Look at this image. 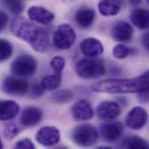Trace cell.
<instances>
[{
	"mask_svg": "<svg viewBox=\"0 0 149 149\" xmlns=\"http://www.w3.org/2000/svg\"><path fill=\"white\" fill-rule=\"evenodd\" d=\"M96 93L107 94H133L139 93V98L143 102L149 100V71L134 79H109L91 86Z\"/></svg>",
	"mask_w": 149,
	"mask_h": 149,
	"instance_id": "6da1fadb",
	"label": "cell"
},
{
	"mask_svg": "<svg viewBox=\"0 0 149 149\" xmlns=\"http://www.w3.org/2000/svg\"><path fill=\"white\" fill-rule=\"evenodd\" d=\"M10 31L14 36L27 42L37 52H45L49 47V35L36 24L23 19H14L10 23Z\"/></svg>",
	"mask_w": 149,
	"mask_h": 149,
	"instance_id": "7a4b0ae2",
	"label": "cell"
},
{
	"mask_svg": "<svg viewBox=\"0 0 149 149\" xmlns=\"http://www.w3.org/2000/svg\"><path fill=\"white\" fill-rule=\"evenodd\" d=\"M76 74L83 79H96L105 73V66L102 60L94 58L81 59L75 66Z\"/></svg>",
	"mask_w": 149,
	"mask_h": 149,
	"instance_id": "3957f363",
	"label": "cell"
},
{
	"mask_svg": "<svg viewBox=\"0 0 149 149\" xmlns=\"http://www.w3.org/2000/svg\"><path fill=\"white\" fill-rule=\"evenodd\" d=\"M72 139L76 145L82 147H90L98 140V133L93 125L83 124L75 127L72 133Z\"/></svg>",
	"mask_w": 149,
	"mask_h": 149,
	"instance_id": "277c9868",
	"label": "cell"
},
{
	"mask_svg": "<svg viewBox=\"0 0 149 149\" xmlns=\"http://www.w3.org/2000/svg\"><path fill=\"white\" fill-rule=\"evenodd\" d=\"M37 70V61L33 56L22 54L12 64V73L20 77L31 76Z\"/></svg>",
	"mask_w": 149,
	"mask_h": 149,
	"instance_id": "5b68a950",
	"label": "cell"
},
{
	"mask_svg": "<svg viewBox=\"0 0 149 149\" xmlns=\"http://www.w3.org/2000/svg\"><path fill=\"white\" fill-rule=\"evenodd\" d=\"M76 38L74 29L72 26L65 23L57 28V30L53 34V44L56 47L60 50H67L73 46Z\"/></svg>",
	"mask_w": 149,
	"mask_h": 149,
	"instance_id": "8992f818",
	"label": "cell"
},
{
	"mask_svg": "<svg viewBox=\"0 0 149 149\" xmlns=\"http://www.w3.org/2000/svg\"><path fill=\"white\" fill-rule=\"evenodd\" d=\"M2 89L6 94L23 96L29 91V83L20 76H7L3 81Z\"/></svg>",
	"mask_w": 149,
	"mask_h": 149,
	"instance_id": "52a82bcc",
	"label": "cell"
},
{
	"mask_svg": "<svg viewBox=\"0 0 149 149\" xmlns=\"http://www.w3.org/2000/svg\"><path fill=\"white\" fill-rule=\"evenodd\" d=\"M148 120V113L141 107H134L126 117V125L131 130H141Z\"/></svg>",
	"mask_w": 149,
	"mask_h": 149,
	"instance_id": "ba28073f",
	"label": "cell"
},
{
	"mask_svg": "<svg viewBox=\"0 0 149 149\" xmlns=\"http://www.w3.org/2000/svg\"><path fill=\"white\" fill-rule=\"evenodd\" d=\"M37 141L46 147L56 146L60 140V133L57 127L53 126H44L42 127L36 134Z\"/></svg>",
	"mask_w": 149,
	"mask_h": 149,
	"instance_id": "9c48e42d",
	"label": "cell"
},
{
	"mask_svg": "<svg viewBox=\"0 0 149 149\" xmlns=\"http://www.w3.org/2000/svg\"><path fill=\"white\" fill-rule=\"evenodd\" d=\"M81 52L87 56L88 58H95L101 56L104 52V47L102 42H100L96 38H86L80 44Z\"/></svg>",
	"mask_w": 149,
	"mask_h": 149,
	"instance_id": "30bf717a",
	"label": "cell"
},
{
	"mask_svg": "<svg viewBox=\"0 0 149 149\" xmlns=\"http://www.w3.org/2000/svg\"><path fill=\"white\" fill-rule=\"evenodd\" d=\"M97 113L101 119L110 121V120H114L116 118L120 116L121 109L116 102L105 101V102H102L97 107Z\"/></svg>",
	"mask_w": 149,
	"mask_h": 149,
	"instance_id": "8fae6325",
	"label": "cell"
},
{
	"mask_svg": "<svg viewBox=\"0 0 149 149\" xmlns=\"http://www.w3.org/2000/svg\"><path fill=\"white\" fill-rule=\"evenodd\" d=\"M28 16L34 22L40 24H49L54 19V14L42 6H31L28 9Z\"/></svg>",
	"mask_w": 149,
	"mask_h": 149,
	"instance_id": "7c38bea8",
	"label": "cell"
},
{
	"mask_svg": "<svg viewBox=\"0 0 149 149\" xmlns=\"http://www.w3.org/2000/svg\"><path fill=\"white\" fill-rule=\"evenodd\" d=\"M72 116L77 121L89 120L94 117V109L89 104V102L81 100V101H77L72 107Z\"/></svg>",
	"mask_w": 149,
	"mask_h": 149,
	"instance_id": "4fadbf2b",
	"label": "cell"
},
{
	"mask_svg": "<svg viewBox=\"0 0 149 149\" xmlns=\"http://www.w3.org/2000/svg\"><path fill=\"white\" fill-rule=\"evenodd\" d=\"M111 35L114 40L117 42H128L132 35H133V28L131 27L130 23L125 21H119L117 22L111 30Z\"/></svg>",
	"mask_w": 149,
	"mask_h": 149,
	"instance_id": "5bb4252c",
	"label": "cell"
},
{
	"mask_svg": "<svg viewBox=\"0 0 149 149\" xmlns=\"http://www.w3.org/2000/svg\"><path fill=\"white\" fill-rule=\"evenodd\" d=\"M102 136L108 141H116L123 134V125L118 121L107 123L101 128Z\"/></svg>",
	"mask_w": 149,
	"mask_h": 149,
	"instance_id": "9a60e30c",
	"label": "cell"
},
{
	"mask_svg": "<svg viewBox=\"0 0 149 149\" xmlns=\"http://www.w3.org/2000/svg\"><path fill=\"white\" fill-rule=\"evenodd\" d=\"M20 111V107L14 101H0V120H10Z\"/></svg>",
	"mask_w": 149,
	"mask_h": 149,
	"instance_id": "2e32d148",
	"label": "cell"
},
{
	"mask_svg": "<svg viewBox=\"0 0 149 149\" xmlns=\"http://www.w3.org/2000/svg\"><path fill=\"white\" fill-rule=\"evenodd\" d=\"M42 116H43L42 111L38 108L29 107V108H27L24 111L22 112V114H21V123H22V125H24L27 127L35 126V125H37L38 123L40 121Z\"/></svg>",
	"mask_w": 149,
	"mask_h": 149,
	"instance_id": "e0dca14e",
	"label": "cell"
},
{
	"mask_svg": "<svg viewBox=\"0 0 149 149\" xmlns=\"http://www.w3.org/2000/svg\"><path fill=\"white\" fill-rule=\"evenodd\" d=\"M98 9L104 16H114L121 9V0H100Z\"/></svg>",
	"mask_w": 149,
	"mask_h": 149,
	"instance_id": "ac0fdd59",
	"label": "cell"
},
{
	"mask_svg": "<svg viewBox=\"0 0 149 149\" xmlns=\"http://www.w3.org/2000/svg\"><path fill=\"white\" fill-rule=\"evenodd\" d=\"M95 19L94 9L89 7H82L75 13V21L81 28H88L93 24Z\"/></svg>",
	"mask_w": 149,
	"mask_h": 149,
	"instance_id": "d6986e66",
	"label": "cell"
},
{
	"mask_svg": "<svg viewBox=\"0 0 149 149\" xmlns=\"http://www.w3.org/2000/svg\"><path fill=\"white\" fill-rule=\"evenodd\" d=\"M131 20L135 27L139 29H148L149 28V10L143 8L134 9L131 14Z\"/></svg>",
	"mask_w": 149,
	"mask_h": 149,
	"instance_id": "ffe728a7",
	"label": "cell"
},
{
	"mask_svg": "<svg viewBox=\"0 0 149 149\" xmlns=\"http://www.w3.org/2000/svg\"><path fill=\"white\" fill-rule=\"evenodd\" d=\"M60 83H61V75H60V73L46 75L40 81V86L43 87L44 90H54V89H57L59 87Z\"/></svg>",
	"mask_w": 149,
	"mask_h": 149,
	"instance_id": "44dd1931",
	"label": "cell"
},
{
	"mask_svg": "<svg viewBox=\"0 0 149 149\" xmlns=\"http://www.w3.org/2000/svg\"><path fill=\"white\" fill-rule=\"evenodd\" d=\"M125 149H149V143L139 136H131L125 141Z\"/></svg>",
	"mask_w": 149,
	"mask_h": 149,
	"instance_id": "7402d4cb",
	"label": "cell"
},
{
	"mask_svg": "<svg viewBox=\"0 0 149 149\" xmlns=\"http://www.w3.org/2000/svg\"><path fill=\"white\" fill-rule=\"evenodd\" d=\"M1 3L14 15H19L23 10V0H1Z\"/></svg>",
	"mask_w": 149,
	"mask_h": 149,
	"instance_id": "603a6c76",
	"label": "cell"
},
{
	"mask_svg": "<svg viewBox=\"0 0 149 149\" xmlns=\"http://www.w3.org/2000/svg\"><path fill=\"white\" fill-rule=\"evenodd\" d=\"M13 53V46L12 44L6 40L0 38V61H5L10 58Z\"/></svg>",
	"mask_w": 149,
	"mask_h": 149,
	"instance_id": "cb8c5ba5",
	"label": "cell"
},
{
	"mask_svg": "<svg viewBox=\"0 0 149 149\" xmlns=\"http://www.w3.org/2000/svg\"><path fill=\"white\" fill-rule=\"evenodd\" d=\"M130 49L124 44H118L113 49V56L117 59H125L130 54Z\"/></svg>",
	"mask_w": 149,
	"mask_h": 149,
	"instance_id": "d4e9b609",
	"label": "cell"
},
{
	"mask_svg": "<svg viewBox=\"0 0 149 149\" xmlns=\"http://www.w3.org/2000/svg\"><path fill=\"white\" fill-rule=\"evenodd\" d=\"M72 97H73V95H72V93H71L70 90H61V91L56 93V94L52 96V98H53L57 103H67L68 101L72 100Z\"/></svg>",
	"mask_w": 149,
	"mask_h": 149,
	"instance_id": "484cf974",
	"label": "cell"
},
{
	"mask_svg": "<svg viewBox=\"0 0 149 149\" xmlns=\"http://www.w3.org/2000/svg\"><path fill=\"white\" fill-rule=\"evenodd\" d=\"M51 67L56 71V73H60L65 67V59L63 57H54L51 60Z\"/></svg>",
	"mask_w": 149,
	"mask_h": 149,
	"instance_id": "4316f807",
	"label": "cell"
},
{
	"mask_svg": "<svg viewBox=\"0 0 149 149\" xmlns=\"http://www.w3.org/2000/svg\"><path fill=\"white\" fill-rule=\"evenodd\" d=\"M14 149H36L33 141L29 139H22L20 141H17L14 146Z\"/></svg>",
	"mask_w": 149,
	"mask_h": 149,
	"instance_id": "83f0119b",
	"label": "cell"
},
{
	"mask_svg": "<svg viewBox=\"0 0 149 149\" xmlns=\"http://www.w3.org/2000/svg\"><path fill=\"white\" fill-rule=\"evenodd\" d=\"M6 130H5V135L7 136V138H14L17 133H19V127L16 126V125H14V124H9V125H7L6 127H5Z\"/></svg>",
	"mask_w": 149,
	"mask_h": 149,
	"instance_id": "f1b7e54d",
	"label": "cell"
},
{
	"mask_svg": "<svg viewBox=\"0 0 149 149\" xmlns=\"http://www.w3.org/2000/svg\"><path fill=\"white\" fill-rule=\"evenodd\" d=\"M43 93H44L43 87H42L40 84H35V86L31 88V93H30V95H31L33 97H38V96H42Z\"/></svg>",
	"mask_w": 149,
	"mask_h": 149,
	"instance_id": "f546056e",
	"label": "cell"
},
{
	"mask_svg": "<svg viewBox=\"0 0 149 149\" xmlns=\"http://www.w3.org/2000/svg\"><path fill=\"white\" fill-rule=\"evenodd\" d=\"M7 23H8V15L3 10H0V31L7 26Z\"/></svg>",
	"mask_w": 149,
	"mask_h": 149,
	"instance_id": "4dcf8cb0",
	"label": "cell"
},
{
	"mask_svg": "<svg viewBox=\"0 0 149 149\" xmlns=\"http://www.w3.org/2000/svg\"><path fill=\"white\" fill-rule=\"evenodd\" d=\"M142 44H143V46L149 51V33H147L146 35H143V37H142Z\"/></svg>",
	"mask_w": 149,
	"mask_h": 149,
	"instance_id": "1f68e13d",
	"label": "cell"
},
{
	"mask_svg": "<svg viewBox=\"0 0 149 149\" xmlns=\"http://www.w3.org/2000/svg\"><path fill=\"white\" fill-rule=\"evenodd\" d=\"M128 1H130V3L133 5V6H136V5H139V3L141 2V0H128Z\"/></svg>",
	"mask_w": 149,
	"mask_h": 149,
	"instance_id": "d6a6232c",
	"label": "cell"
},
{
	"mask_svg": "<svg viewBox=\"0 0 149 149\" xmlns=\"http://www.w3.org/2000/svg\"><path fill=\"white\" fill-rule=\"evenodd\" d=\"M0 149H3V143L1 141V139H0Z\"/></svg>",
	"mask_w": 149,
	"mask_h": 149,
	"instance_id": "836d02e7",
	"label": "cell"
},
{
	"mask_svg": "<svg viewBox=\"0 0 149 149\" xmlns=\"http://www.w3.org/2000/svg\"><path fill=\"white\" fill-rule=\"evenodd\" d=\"M101 149H108V148H101Z\"/></svg>",
	"mask_w": 149,
	"mask_h": 149,
	"instance_id": "e575fe53",
	"label": "cell"
},
{
	"mask_svg": "<svg viewBox=\"0 0 149 149\" xmlns=\"http://www.w3.org/2000/svg\"><path fill=\"white\" fill-rule=\"evenodd\" d=\"M147 1H148V3H149V0H147Z\"/></svg>",
	"mask_w": 149,
	"mask_h": 149,
	"instance_id": "d590c367",
	"label": "cell"
}]
</instances>
